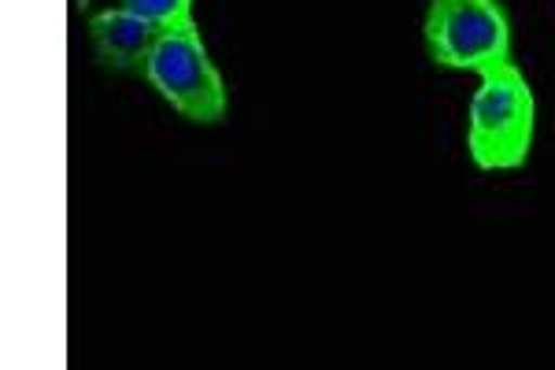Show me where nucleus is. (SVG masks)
Listing matches in <instances>:
<instances>
[{
	"label": "nucleus",
	"mask_w": 555,
	"mask_h": 370,
	"mask_svg": "<svg viewBox=\"0 0 555 370\" xmlns=\"http://www.w3.org/2000/svg\"><path fill=\"white\" fill-rule=\"evenodd\" d=\"M86 26H89V41H93L96 60L112 71H145L152 44L167 30V26H156L133 12H122V8L89 12Z\"/></svg>",
	"instance_id": "obj_4"
},
{
	"label": "nucleus",
	"mask_w": 555,
	"mask_h": 370,
	"mask_svg": "<svg viewBox=\"0 0 555 370\" xmlns=\"http://www.w3.org/2000/svg\"><path fill=\"white\" fill-rule=\"evenodd\" d=\"M426 49L437 67L481 71L512 60V23L500 0H429Z\"/></svg>",
	"instance_id": "obj_3"
},
{
	"label": "nucleus",
	"mask_w": 555,
	"mask_h": 370,
	"mask_svg": "<svg viewBox=\"0 0 555 370\" xmlns=\"http://www.w3.org/2000/svg\"><path fill=\"white\" fill-rule=\"evenodd\" d=\"M101 8H122L156 26H175L193 20V0H78V12H101Z\"/></svg>",
	"instance_id": "obj_5"
},
{
	"label": "nucleus",
	"mask_w": 555,
	"mask_h": 370,
	"mask_svg": "<svg viewBox=\"0 0 555 370\" xmlns=\"http://www.w3.org/2000/svg\"><path fill=\"white\" fill-rule=\"evenodd\" d=\"M145 82L175 107L182 119L211 126L227 119V86L208 56V44L201 38L196 20L175 23L159 34L145 60Z\"/></svg>",
	"instance_id": "obj_2"
},
{
	"label": "nucleus",
	"mask_w": 555,
	"mask_h": 370,
	"mask_svg": "<svg viewBox=\"0 0 555 370\" xmlns=\"http://www.w3.org/2000/svg\"><path fill=\"white\" fill-rule=\"evenodd\" d=\"M537 101L512 60L481 71L467 112V152L481 170H515L530 160Z\"/></svg>",
	"instance_id": "obj_1"
}]
</instances>
